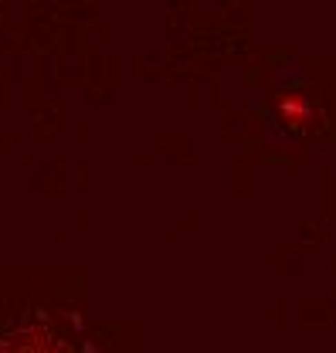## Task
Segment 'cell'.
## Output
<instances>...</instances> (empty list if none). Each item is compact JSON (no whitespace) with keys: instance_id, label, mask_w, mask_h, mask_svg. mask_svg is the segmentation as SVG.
Segmentation results:
<instances>
[{"instance_id":"obj_1","label":"cell","mask_w":336,"mask_h":353,"mask_svg":"<svg viewBox=\"0 0 336 353\" xmlns=\"http://www.w3.org/2000/svg\"><path fill=\"white\" fill-rule=\"evenodd\" d=\"M0 353H72L61 336H55L41 319L21 326L17 333H7L0 340Z\"/></svg>"},{"instance_id":"obj_2","label":"cell","mask_w":336,"mask_h":353,"mask_svg":"<svg viewBox=\"0 0 336 353\" xmlns=\"http://www.w3.org/2000/svg\"><path fill=\"white\" fill-rule=\"evenodd\" d=\"M275 116L286 130L302 132V130H313L316 126V102L306 95V92H286L279 102H275Z\"/></svg>"}]
</instances>
